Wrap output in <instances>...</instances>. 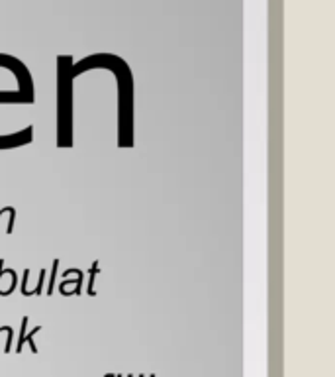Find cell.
I'll use <instances>...</instances> for the list:
<instances>
[{"mask_svg": "<svg viewBox=\"0 0 335 377\" xmlns=\"http://www.w3.org/2000/svg\"><path fill=\"white\" fill-rule=\"evenodd\" d=\"M71 55H59L57 57V144L59 147H71L73 145V81L71 75Z\"/></svg>", "mask_w": 335, "mask_h": 377, "instance_id": "1", "label": "cell"}, {"mask_svg": "<svg viewBox=\"0 0 335 377\" xmlns=\"http://www.w3.org/2000/svg\"><path fill=\"white\" fill-rule=\"evenodd\" d=\"M106 377H112V375H106Z\"/></svg>", "mask_w": 335, "mask_h": 377, "instance_id": "2", "label": "cell"}]
</instances>
